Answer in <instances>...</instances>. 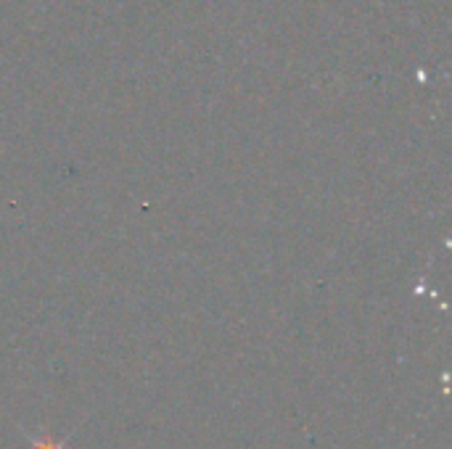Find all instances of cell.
Instances as JSON below:
<instances>
[{
  "label": "cell",
  "instance_id": "cell-1",
  "mask_svg": "<svg viewBox=\"0 0 452 449\" xmlns=\"http://www.w3.org/2000/svg\"><path fill=\"white\" fill-rule=\"evenodd\" d=\"M21 434L27 436V444L30 449H69L66 444L72 441V434L66 436V439H61V441H53L50 436H35V434H27V431H21Z\"/></svg>",
  "mask_w": 452,
  "mask_h": 449
}]
</instances>
